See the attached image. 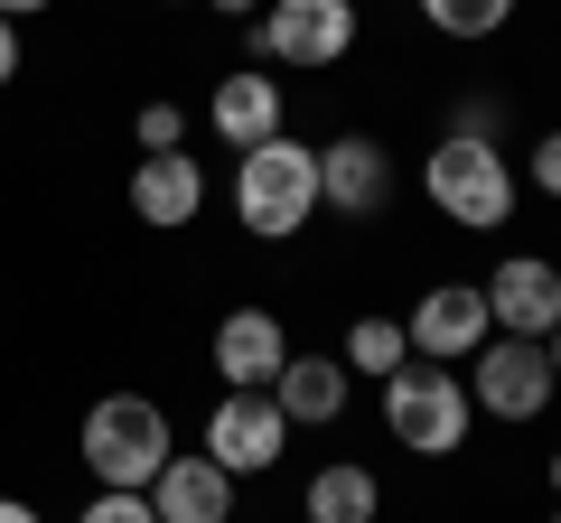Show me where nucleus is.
Here are the masks:
<instances>
[{
    "instance_id": "nucleus-6",
    "label": "nucleus",
    "mask_w": 561,
    "mask_h": 523,
    "mask_svg": "<svg viewBox=\"0 0 561 523\" xmlns=\"http://www.w3.org/2000/svg\"><path fill=\"white\" fill-rule=\"evenodd\" d=\"M262 57L272 66H300V75H319V66H337L346 47H356V0H262Z\"/></svg>"
},
{
    "instance_id": "nucleus-26",
    "label": "nucleus",
    "mask_w": 561,
    "mask_h": 523,
    "mask_svg": "<svg viewBox=\"0 0 561 523\" xmlns=\"http://www.w3.org/2000/svg\"><path fill=\"white\" fill-rule=\"evenodd\" d=\"M542 477H552V504H561V449H552V467H542Z\"/></svg>"
},
{
    "instance_id": "nucleus-11",
    "label": "nucleus",
    "mask_w": 561,
    "mask_h": 523,
    "mask_svg": "<svg viewBox=\"0 0 561 523\" xmlns=\"http://www.w3.org/2000/svg\"><path fill=\"white\" fill-rule=\"evenodd\" d=\"M280 364H290V337H280L272 309H234V318L216 327V374H225V393H272Z\"/></svg>"
},
{
    "instance_id": "nucleus-5",
    "label": "nucleus",
    "mask_w": 561,
    "mask_h": 523,
    "mask_svg": "<svg viewBox=\"0 0 561 523\" xmlns=\"http://www.w3.org/2000/svg\"><path fill=\"white\" fill-rule=\"evenodd\" d=\"M552 393L561 383H552V364H542L534 337H486L478 356H468V403H478L486 421H542Z\"/></svg>"
},
{
    "instance_id": "nucleus-28",
    "label": "nucleus",
    "mask_w": 561,
    "mask_h": 523,
    "mask_svg": "<svg viewBox=\"0 0 561 523\" xmlns=\"http://www.w3.org/2000/svg\"><path fill=\"white\" fill-rule=\"evenodd\" d=\"M552 523H561V504H552Z\"/></svg>"
},
{
    "instance_id": "nucleus-24",
    "label": "nucleus",
    "mask_w": 561,
    "mask_h": 523,
    "mask_svg": "<svg viewBox=\"0 0 561 523\" xmlns=\"http://www.w3.org/2000/svg\"><path fill=\"white\" fill-rule=\"evenodd\" d=\"M0 523H38V514H28V504H20V496H0Z\"/></svg>"
},
{
    "instance_id": "nucleus-14",
    "label": "nucleus",
    "mask_w": 561,
    "mask_h": 523,
    "mask_svg": "<svg viewBox=\"0 0 561 523\" xmlns=\"http://www.w3.org/2000/svg\"><path fill=\"white\" fill-rule=\"evenodd\" d=\"M216 131L234 150H262V141H280V84L272 75H253V66H234V75H216Z\"/></svg>"
},
{
    "instance_id": "nucleus-17",
    "label": "nucleus",
    "mask_w": 561,
    "mask_h": 523,
    "mask_svg": "<svg viewBox=\"0 0 561 523\" xmlns=\"http://www.w3.org/2000/svg\"><path fill=\"white\" fill-rule=\"evenodd\" d=\"M412 364V337L393 318H356L346 327V374H402Z\"/></svg>"
},
{
    "instance_id": "nucleus-2",
    "label": "nucleus",
    "mask_w": 561,
    "mask_h": 523,
    "mask_svg": "<svg viewBox=\"0 0 561 523\" xmlns=\"http://www.w3.org/2000/svg\"><path fill=\"white\" fill-rule=\"evenodd\" d=\"M169 458H179V449H169V411L150 403V393H103V403L84 411V467H94V486L140 496Z\"/></svg>"
},
{
    "instance_id": "nucleus-15",
    "label": "nucleus",
    "mask_w": 561,
    "mask_h": 523,
    "mask_svg": "<svg viewBox=\"0 0 561 523\" xmlns=\"http://www.w3.org/2000/svg\"><path fill=\"white\" fill-rule=\"evenodd\" d=\"M272 403H280V421H337V411H346V364L290 356V364L272 374Z\"/></svg>"
},
{
    "instance_id": "nucleus-9",
    "label": "nucleus",
    "mask_w": 561,
    "mask_h": 523,
    "mask_svg": "<svg viewBox=\"0 0 561 523\" xmlns=\"http://www.w3.org/2000/svg\"><path fill=\"white\" fill-rule=\"evenodd\" d=\"M402 337H412V356H431V364H459V356H478V346L496 337V318H486V290H468V281L421 290V309L402 318Z\"/></svg>"
},
{
    "instance_id": "nucleus-8",
    "label": "nucleus",
    "mask_w": 561,
    "mask_h": 523,
    "mask_svg": "<svg viewBox=\"0 0 561 523\" xmlns=\"http://www.w3.org/2000/svg\"><path fill=\"white\" fill-rule=\"evenodd\" d=\"M280 440H290V421H280L272 393H225L216 421H206V458H216L225 477H262V467H280Z\"/></svg>"
},
{
    "instance_id": "nucleus-7",
    "label": "nucleus",
    "mask_w": 561,
    "mask_h": 523,
    "mask_svg": "<svg viewBox=\"0 0 561 523\" xmlns=\"http://www.w3.org/2000/svg\"><path fill=\"white\" fill-rule=\"evenodd\" d=\"M486 318H496V337H552L561 327V262H542V253H515V262H496L486 271Z\"/></svg>"
},
{
    "instance_id": "nucleus-23",
    "label": "nucleus",
    "mask_w": 561,
    "mask_h": 523,
    "mask_svg": "<svg viewBox=\"0 0 561 523\" xmlns=\"http://www.w3.org/2000/svg\"><path fill=\"white\" fill-rule=\"evenodd\" d=\"M47 0H0V20H38Z\"/></svg>"
},
{
    "instance_id": "nucleus-27",
    "label": "nucleus",
    "mask_w": 561,
    "mask_h": 523,
    "mask_svg": "<svg viewBox=\"0 0 561 523\" xmlns=\"http://www.w3.org/2000/svg\"><path fill=\"white\" fill-rule=\"evenodd\" d=\"M216 10H234V20H243V10H262V0H216Z\"/></svg>"
},
{
    "instance_id": "nucleus-3",
    "label": "nucleus",
    "mask_w": 561,
    "mask_h": 523,
    "mask_svg": "<svg viewBox=\"0 0 561 523\" xmlns=\"http://www.w3.org/2000/svg\"><path fill=\"white\" fill-rule=\"evenodd\" d=\"M421 187H431V206H440L449 224H468V234H496V224L515 216V168H505V150L468 141V131H449V141L421 160Z\"/></svg>"
},
{
    "instance_id": "nucleus-25",
    "label": "nucleus",
    "mask_w": 561,
    "mask_h": 523,
    "mask_svg": "<svg viewBox=\"0 0 561 523\" xmlns=\"http://www.w3.org/2000/svg\"><path fill=\"white\" fill-rule=\"evenodd\" d=\"M542 364H552V383H561V327H552V337H542Z\"/></svg>"
},
{
    "instance_id": "nucleus-4",
    "label": "nucleus",
    "mask_w": 561,
    "mask_h": 523,
    "mask_svg": "<svg viewBox=\"0 0 561 523\" xmlns=\"http://www.w3.org/2000/svg\"><path fill=\"white\" fill-rule=\"evenodd\" d=\"M383 430H393V449H412V458H449V449H468V383L440 374V364H402V374H383Z\"/></svg>"
},
{
    "instance_id": "nucleus-16",
    "label": "nucleus",
    "mask_w": 561,
    "mask_h": 523,
    "mask_svg": "<svg viewBox=\"0 0 561 523\" xmlns=\"http://www.w3.org/2000/svg\"><path fill=\"white\" fill-rule=\"evenodd\" d=\"M309 523H375V477L365 467H319L309 477Z\"/></svg>"
},
{
    "instance_id": "nucleus-19",
    "label": "nucleus",
    "mask_w": 561,
    "mask_h": 523,
    "mask_svg": "<svg viewBox=\"0 0 561 523\" xmlns=\"http://www.w3.org/2000/svg\"><path fill=\"white\" fill-rule=\"evenodd\" d=\"M76 523H160V514H150V496H122V486H94V504H84Z\"/></svg>"
},
{
    "instance_id": "nucleus-18",
    "label": "nucleus",
    "mask_w": 561,
    "mask_h": 523,
    "mask_svg": "<svg viewBox=\"0 0 561 523\" xmlns=\"http://www.w3.org/2000/svg\"><path fill=\"white\" fill-rule=\"evenodd\" d=\"M421 20L440 28V38H496L515 20V0H421Z\"/></svg>"
},
{
    "instance_id": "nucleus-21",
    "label": "nucleus",
    "mask_w": 561,
    "mask_h": 523,
    "mask_svg": "<svg viewBox=\"0 0 561 523\" xmlns=\"http://www.w3.org/2000/svg\"><path fill=\"white\" fill-rule=\"evenodd\" d=\"M524 178H534L542 197H561V131H542V141H534V168H524Z\"/></svg>"
},
{
    "instance_id": "nucleus-20",
    "label": "nucleus",
    "mask_w": 561,
    "mask_h": 523,
    "mask_svg": "<svg viewBox=\"0 0 561 523\" xmlns=\"http://www.w3.org/2000/svg\"><path fill=\"white\" fill-rule=\"evenodd\" d=\"M131 131H140V150H179L187 141V113H179V103H140Z\"/></svg>"
},
{
    "instance_id": "nucleus-1",
    "label": "nucleus",
    "mask_w": 561,
    "mask_h": 523,
    "mask_svg": "<svg viewBox=\"0 0 561 523\" xmlns=\"http://www.w3.org/2000/svg\"><path fill=\"white\" fill-rule=\"evenodd\" d=\"M319 216V150L300 141H262V150H234V224L262 243L300 234Z\"/></svg>"
},
{
    "instance_id": "nucleus-12",
    "label": "nucleus",
    "mask_w": 561,
    "mask_h": 523,
    "mask_svg": "<svg viewBox=\"0 0 561 523\" xmlns=\"http://www.w3.org/2000/svg\"><path fill=\"white\" fill-rule=\"evenodd\" d=\"M383 197H393V160H383L365 131H346V141L319 150V206H337V216H383Z\"/></svg>"
},
{
    "instance_id": "nucleus-10",
    "label": "nucleus",
    "mask_w": 561,
    "mask_h": 523,
    "mask_svg": "<svg viewBox=\"0 0 561 523\" xmlns=\"http://www.w3.org/2000/svg\"><path fill=\"white\" fill-rule=\"evenodd\" d=\"M197 206H206V168L187 150H140V168H131V216L140 224L179 234V224H197Z\"/></svg>"
},
{
    "instance_id": "nucleus-13",
    "label": "nucleus",
    "mask_w": 561,
    "mask_h": 523,
    "mask_svg": "<svg viewBox=\"0 0 561 523\" xmlns=\"http://www.w3.org/2000/svg\"><path fill=\"white\" fill-rule=\"evenodd\" d=\"M140 496H150V514H160V523H225V514H234V477H225L206 449H197V458H169Z\"/></svg>"
},
{
    "instance_id": "nucleus-22",
    "label": "nucleus",
    "mask_w": 561,
    "mask_h": 523,
    "mask_svg": "<svg viewBox=\"0 0 561 523\" xmlns=\"http://www.w3.org/2000/svg\"><path fill=\"white\" fill-rule=\"evenodd\" d=\"M20 75V20H0V84Z\"/></svg>"
}]
</instances>
